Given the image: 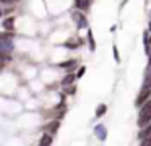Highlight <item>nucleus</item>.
Masks as SVG:
<instances>
[{"label":"nucleus","instance_id":"obj_1","mask_svg":"<svg viewBox=\"0 0 151 146\" xmlns=\"http://www.w3.org/2000/svg\"><path fill=\"white\" fill-rule=\"evenodd\" d=\"M150 120H151V101H148L145 106L141 107V111H140V117H138V125H140V127H145Z\"/></svg>","mask_w":151,"mask_h":146},{"label":"nucleus","instance_id":"obj_2","mask_svg":"<svg viewBox=\"0 0 151 146\" xmlns=\"http://www.w3.org/2000/svg\"><path fill=\"white\" fill-rule=\"evenodd\" d=\"M11 49H13V42L8 39V34H2V37H0V51H2V54H7Z\"/></svg>","mask_w":151,"mask_h":146},{"label":"nucleus","instance_id":"obj_3","mask_svg":"<svg viewBox=\"0 0 151 146\" xmlns=\"http://www.w3.org/2000/svg\"><path fill=\"white\" fill-rule=\"evenodd\" d=\"M73 20H75L76 26H78V29H81V28H86L88 26V21H86V18L81 13H73Z\"/></svg>","mask_w":151,"mask_h":146},{"label":"nucleus","instance_id":"obj_4","mask_svg":"<svg viewBox=\"0 0 151 146\" xmlns=\"http://www.w3.org/2000/svg\"><path fill=\"white\" fill-rule=\"evenodd\" d=\"M138 138H140L141 141L146 140V138H151V125H145L143 127V130L138 133Z\"/></svg>","mask_w":151,"mask_h":146},{"label":"nucleus","instance_id":"obj_5","mask_svg":"<svg viewBox=\"0 0 151 146\" xmlns=\"http://www.w3.org/2000/svg\"><path fill=\"white\" fill-rule=\"evenodd\" d=\"M96 136L99 138V140H106L107 136V130L104 128V125H96Z\"/></svg>","mask_w":151,"mask_h":146},{"label":"nucleus","instance_id":"obj_6","mask_svg":"<svg viewBox=\"0 0 151 146\" xmlns=\"http://www.w3.org/2000/svg\"><path fill=\"white\" fill-rule=\"evenodd\" d=\"M78 45H81L80 37H71V39H68L65 42V47H68V49H75V47H78Z\"/></svg>","mask_w":151,"mask_h":146},{"label":"nucleus","instance_id":"obj_7","mask_svg":"<svg viewBox=\"0 0 151 146\" xmlns=\"http://www.w3.org/2000/svg\"><path fill=\"white\" fill-rule=\"evenodd\" d=\"M76 3V8H80V10H88L91 5V0H75Z\"/></svg>","mask_w":151,"mask_h":146},{"label":"nucleus","instance_id":"obj_8","mask_svg":"<svg viewBox=\"0 0 151 146\" xmlns=\"http://www.w3.org/2000/svg\"><path fill=\"white\" fill-rule=\"evenodd\" d=\"M148 96H150V89H146V88H145V91H143V93L138 96V99H136V106H141V104L146 101V97H148Z\"/></svg>","mask_w":151,"mask_h":146},{"label":"nucleus","instance_id":"obj_9","mask_svg":"<svg viewBox=\"0 0 151 146\" xmlns=\"http://www.w3.org/2000/svg\"><path fill=\"white\" fill-rule=\"evenodd\" d=\"M75 78H76V75H71V73H70V75H67L65 78L62 80V85H63V86H70L71 83H73V80H75Z\"/></svg>","mask_w":151,"mask_h":146},{"label":"nucleus","instance_id":"obj_10","mask_svg":"<svg viewBox=\"0 0 151 146\" xmlns=\"http://www.w3.org/2000/svg\"><path fill=\"white\" fill-rule=\"evenodd\" d=\"M106 111H107L106 104H99V106H98V109H96V117L104 115V114H106Z\"/></svg>","mask_w":151,"mask_h":146},{"label":"nucleus","instance_id":"obj_11","mask_svg":"<svg viewBox=\"0 0 151 146\" xmlns=\"http://www.w3.org/2000/svg\"><path fill=\"white\" fill-rule=\"evenodd\" d=\"M13 26H15V20H13V18H7V20L3 21V28H5V29H13Z\"/></svg>","mask_w":151,"mask_h":146},{"label":"nucleus","instance_id":"obj_12","mask_svg":"<svg viewBox=\"0 0 151 146\" xmlns=\"http://www.w3.org/2000/svg\"><path fill=\"white\" fill-rule=\"evenodd\" d=\"M50 143H52V136H50L49 133H45V135L42 136V140H41V145L47 146V145H50Z\"/></svg>","mask_w":151,"mask_h":146},{"label":"nucleus","instance_id":"obj_13","mask_svg":"<svg viewBox=\"0 0 151 146\" xmlns=\"http://www.w3.org/2000/svg\"><path fill=\"white\" fill-rule=\"evenodd\" d=\"M57 128H59V122H52V123H49V125H47V130L52 131V133H54V131H57Z\"/></svg>","mask_w":151,"mask_h":146},{"label":"nucleus","instance_id":"obj_14","mask_svg":"<svg viewBox=\"0 0 151 146\" xmlns=\"http://www.w3.org/2000/svg\"><path fill=\"white\" fill-rule=\"evenodd\" d=\"M88 39H90V45H91L90 49H91V51H94L96 45H94V39H93V33H91V31L88 33Z\"/></svg>","mask_w":151,"mask_h":146},{"label":"nucleus","instance_id":"obj_15","mask_svg":"<svg viewBox=\"0 0 151 146\" xmlns=\"http://www.w3.org/2000/svg\"><path fill=\"white\" fill-rule=\"evenodd\" d=\"M145 88H146V89H151V75H146V80H145Z\"/></svg>","mask_w":151,"mask_h":146},{"label":"nucleus","instance_id":"obj_16","mask_svg":"<svg viewBox=\"0 0 151 146\" xmlns=\"http://www.w3.org/2000/svg\"><path fill=\"white\" fill-rule=\"evenodd\" d=\"M85 71H86V68L85 67H81L80 70H78V73H76V78H81V76L85 75Z\"/></svg>","mask_w":151,"mask_h":146},{"label":"nucleus","instance_id":"obj_17","mask_svg":"<svg viewBox=\"0 0 151 146\" xmlns=\"http://www.w3.org/2000/svg\"><path fill=\"white\" fill-rule=\"evenodd\" d=\"M71 65H75V60L67 62V63H62V67H67V68H68V67H71Z\"/></svg>","mask_w":151,"mask_h":146},{"label":"nucleus","instance_id":"obj_18","mask_svg":"<svg viewBox=\"0 0 151 146\" xmlns=\"http://www.w3.org/2000/svg\"><path fill=\"white\" fill-rule=\"evenodd\" d=\"M114 57H116V60H117V62H120V60H119V52H117L116 47H114Z\"/></svg>","mask_w":151,"mask_h":146},{"label":"nucleus","instance_id":"obj_19","mask_svg":"<svg viewBox=\"0 0 151 146\" xmlns=\"http://www.w3.org/2000/svg\"><path fill=\"white\" fill-rule=\"evenodd\" d=\"M150 29H151V21H150Z\"/></svg>","mask_w":151,"mask_h":146}]
</instances>
